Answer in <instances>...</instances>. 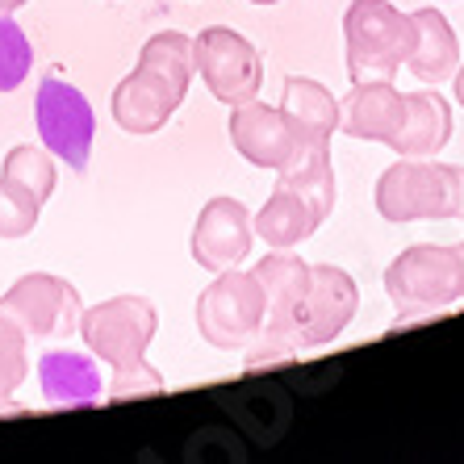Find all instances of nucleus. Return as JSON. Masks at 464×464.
Returning <instances> with one entry per match:
<instances>
[{"mask_svg": "<svg viewBox=\"0 0 464 464\" xmlns=\"http://www.w3.org/2000/svg\"><path fill=\"white\" fill-rule=\"evenodd\" d=\"M193 38L180 30H163L147 38L139 63L113 88V121L126 134H160L184 105V92L193 84Z\"/></svg>", "mask_w": 464, "mask_h": 464, "instance_id": "nucleus-1", "label": "nucleus"}, {"mask_svg": "<svg viewBox=\"0 0 464 464\" xmlns=\"http://www.w3.org/2000/svg\"><path fill=\"white\" fill-rule=\"evenodd\" d=\"M251 272L264 289V326L247 343V368L285 364L302 352L297 331H302L305 293H310V264L297 259L293 251H272Z\"/></svg>", "mask_w": 464, "mask_h": 464, "instance_id": "nucleus-2", "label": "nucleus"}, {"mask_svg": "<svg viewBox=\"0 0 464 464\" xmlns=\"http://www.w3.org/2000/svg\"><path fill=\"white\" fill-rule=\"evenodd\" d=\"M385 293L398 310V326L435 318L448 305L464 302L460 251L440 243H414L385 268Z\"/></svg>", "mask_w": 464, "mask_h": 464, "instance_id": "nucleus-3", "label": "nucleus"}, {"mask_svg": "<svg viewBox=\"0 0 464 464\" xmlns=\"http://www.w3.org/2000/svg\"><path fill=\"white\" fill-rule=\"evenodd\" d=\"M377 214L385 222H435L464 214V168L435 160H398L377 180Z\"/></svg>", "mask_w": 464, "mask_h": 464, "instance_id": "nucleus-4", "label": "nucleus"}, {"mask_svg": "<svg viewBox=\"0 0 464 464\" xmlns=\"http://www.w3.org/2000/svg\"><path fill=\"white\" fill-rule=\"evenodd\" d=\"M343 43L352 84L393 80L414 51V17L389 0H352L343 13Z\"/></svg>", "mask_w": 464, "mask_h": 464, "instance_id": "nucleus-5", "label": "nucleus"}, {"mask_svg": "<svg viewBox=\"0 0 464 464\" xmlns=\"http://www.w3.org/2000/svg\"><path fill=\"white\" fill-rule=\"evenodd\" d=\"M155 326H160L155 305L147 297H134V293L109 297V302L80 314V335H84L88 352L105 360L113 368V377L139 372L147 364V347L155 339Z\"/></svg>", "mask_w": 464, "mask_h": 464, "instance_id": "nucleus-6", "label": "nucleus"}, {"mask_svg": "<svg viewBox=\"0 0 464 464\" xmlns=\"http://www.w3.org/2000/svg\"><path fill=\"white\" fill-rule=\"evenodd\" d=\"M259 326H264V289L256 272H218V281L197 297V331L218 352L247 347L259 335Z\"/></svg>", "mask_w": 464, "mask_h": 464, "instance_id": "nucleus-7", "label": "nucleus"}, {"mask_svg": "<svg viewBox=\"0 0 464 464\" xmlns=\"http://www.w3.org/2000/svg\"><path fill=\"white\" fill-rule=\"evenodd\" d=\"M34 121H38V139L46 151L63 160L72 172H84L92 160V142H97V113L84 92L59 76H46L34 97Z\"/></svg>", "mask_w": 464, "mask_h": 464, "instance_id": "nucleus-8", "label": "nucleus"}, {"mask_svg": "<svg viewBox=\"0 0 464 464\" xmlns=\"http://www.w3.org/2000/svg\"><path fill=\"white\" fill-rule=\"evenodd\" d=\"M193 63L222 105H247L264 84V59L259 51L230 25H206L193 38Z\"/></svg>", "mask_w": 464, "mask_h": 464, "instance_id": "nucleus-9", "label": "nucleus"}, {"mask_svg": "<svg viewBox=\"0 0 464 464\" xmlns=\"http://www.w3.org/2000/svg\"><path fill=\"white\" fill-rule=\"evenodd\" d=\"M0 314L13 318L25 335L34 339H51V335H72L80 331V289L63 276H51V272H30L13 285L5 297H0Z\"/></svg>", "mask_w": 464, "mask_h": 464, "instance_id": "nucleus-10", "label": "nucleus"}, {"mask_svg": "<svg viewBox=\"0 0 464 464\" xmlns=\"http://www.w3.org/2000/svg\"><path fill=\"white\" fill-rule=\"evenodd\" d=\"M230 142L247 163L268 168V172H281L305 147H318V142H305L297 134V126L285 118L281 105H264L259 97L230 109Z\"/></svg>", "mask_w": 464, "mask_h": 464, "instance_id": "nucleus-11", "label": "nucleus"}, {"mask_svg": "<svg viewBox=\"0 0 464 464\" xmlns=\"http://www.w3.org/2000/svg\"><path fill=\"white\" fill-rule=\"evenodd\" d=\"M356 310H360L356 281L343 268H335V264H310V293H305L302 331H297L302 352L335 343L347 326H352Z\"/></svg>", "mask_w": 464, "mask_h": 464, "instance_id": "nucleus-12", "label": "nucleus"}, {"mask_svg": "<svg viewBox=\"0 0 464 464\" xmlns=\"http://www.w3.org/2000/svg\"><path fill=\"white\" fill-rule=\"evenodd\" d=\"M251 238H256V222L251 209L238 197H214L201 206L193 227V259L209 272L238 268L251 256Z\"/></svg>", "mask_w": 464, "mask_h": 464, "instance_id": "nucleus-13", "label": "nucleus"}, {"mask_svg": "<svg viewBox=\"0 0 464 464\" xmlns=\"http://www.w3.org/2000/svg\"><path fill=\"white\" fill-rule=\"evenodd\" d=\"M406 118V92L393 88V80H364L352 84L343 101H339V130L347 139L360 142H393Z\"/></svg>", "mask_w": 464, "mask_h": 464, "instance_id": "nucleus-14", "label": "nucleus"}, {"mask_svg": "<svg viewBox=\"0 0 464 464\" xmlns=\"http://www.w3.org/2000/svg\"><path fill=\"white\" fill-rule=\"evenodd\" d=\"M452 139V105L443 92H406V118L393 134L398 160H431Z\"/></svg>", "mask_w": 464, "mask_h": 464, "instance_id": "nucleus-15", "label": "nucleus"}, {"mask_svg": "<svg viewBox=\"0 0 464 464\" xmlns=\"http://www.w3.org/2000/svg\"><path fill=\"white\" fill-rule=\"evenodd\" d=\"M38 385L51 406H97L101 401V368L84 352L54 347L38 360Z\"/></svg>", "mask_w": 464, "mask_h": 464, "instance_id": "nucleus-16", "label": "nucleus"}, {"mask_svg": "<svg viewBox=\"0 0 464 464\" xmlns=\"http://www.w3.org/2000/svg\"><path fill=\"white\" fill-rule=\"evenodd\" d=\"M414 51L406 59L414 76L422 84H443V80L456 76L460 67V43H456V30L448 25L440 9H414Z\"/></svg>", "mask_w": 464, "mask_h": 464, "instance_id": "nucleus-17", "label": "nucleus"}, {"mask_svg": "<svg viewBox=\"0 0 464 464\" xmlns=\"http://www.w3.org/2000/svg\"><path fill=\"white\" fill-rule=\"evenodd\" d=\"M285 118L297 126L305 142H331L339 130V101L310 76H289L281 92Z\"/></svg>", "mask_w": 464, "mask_h": 464, "instance_id": "nucleus-18", "label": "nucleus"}, {"mask_svg": "<svg viewBox=\"0 0 464 464\" xmlns=\"http://www.w3.org/2000/svg\"><path fill=\"white\" fill-rule=\"evenodd\" d=\"M251 222H256V235L264 238L272 251L302 247L305 238L323 227V222H318V214H314V209L305 206L293 188H285V184H276V193L264 201V209H259Z\"/></svg>", "mask_w": 464, "mask_h": 464, "instance_id": "nucleus-19", "label": "nucleus"}, {"mask_svg": "<svg viewBox=\"0 0 464 464\" xmlns=\"http://www.w3.org/2000/svg\"><path fill=\"white\" fill-rule=\"evenodd\" d=\"M276 184L293 188L302 197L305 206L318 214V222L331 218L335 209V197H339V180H335V163H331V142H318V147H305L289 168L276 172Z\"/></svg>", "mask_w": 464, "mask_h": 464, "instance_id": "nucleus-20", "label": "nucleus"}, {"mask_svg": "<svg viewBox=\"0 0 464 464\" xmlns=\"http://www.w3.org/2000/svg\"><path fill=\"white\" fill-rule=\"evenodd\" d=\"M0 176L13 184H22L30 197H38L46 206V197L54 193V155L46 151V147H30V142H22V147H13L9 155H5V168H0Z\"/></svg>", "mask_w": 464, "mask_h": 464, "instance_id": "nucleus-21", "label": "nucleus"}, {"mask_svg": "<svg viewBox=\"0 0 464 464\" xmlns=\"http://www.w3.org/2000/svg\"><path fill=\"white\" fill-rule=\"evenodd\" d=\"M34 67V46L25 30L13 22L9 13H0V92H17Z\"/></svg>", "mask_w": 464, "mask_h": 464, "instance_id": "nucleus-22", "label": "nucleus"}, {"mask_svg": "<svg viewBox=\"0 0 464 464\" xmlns=\"http://www.w3.org/2000/svg\"><path fill=\"white\" fill-rule=\"evenodd\" d=\"M25 377H30V335L0 314V401L13 398Z\"/></svg>", "mask_w": 464, "mask_h": 464, "instance_id": "nucleus-23", "label": "nucleus"}, {"mask_svg": "<svg viewBox=\"0 0 464 464\" xmlns=\"http://www.w3.org/2000/svg\"><path fill=\"white\" fill-rule=\"evenodd\" d=\"M38 214H43V201L0 176V238H25L38 227Z\"/></svg>", "mask_w": 464, "mask_h": 464, "instance_id": "nucleus-24", "label": "nucleus"}, {"mask_svg": "<svg viewBox=\"0 0 464 464\" xmlns=\"http://www.w3.org/2000/svg\"><path fill=\"white\" fill-rule=\"evenodd\" d=\"M163 389V372L151 364H142L139 372H126V377H113L109 381V398L113 401H130V398H151Z\"/></svg>", "mask_w": 464, "mask_h": 464, "instance_id": "nucleus-25", "label": "nucleus"}, {"mask_svg": "<svg viewBox=\"0 0 464 464\" xmlns=\"http://www.w3.org/2000/svg\"><path fill=\"white\" fill-rule=\"evenodd\" d=\"M452 92H456V105L464 109V63L456 67V76H452Z\"/></svg>", "mask_w": 464, "mask_h": 464, "instance_id": "nucleus-26", "label": "nucleus"}, {"mask_svg": "<svg viewBox=\"0 0 464 464\" xmlns=\"http://www.w3.org/2000/svg\"><path fill=\"white\" fill-rule=\"evenodd\" d=\"M22 5H30V0H0V13H17Z\"/></svg>", "mask_w": 464, "mask_h": 464, "instance_id": "nucleus-27", "label": "nucleus"}, {"mask_svg": "<svg viewBox=\"0 0 464 464\" xmlns=\"http://www.w3.org/2000/svg\"><path fill=\"white\" fill-rule=\"evenodd\" d=\"M247 5H281V0H247Z\"/></svg>", "mask_w": 464, "mask_h": 464, "instance_id": "nucleus-28", "label": "nucleus"}, {"mask_svg": "<svg viewBox=\"0 0 464 464\" xmlns=\"http://www.w3.org/2000/svg\"><path fill=\"white\" fill-rule=\"evenodd\" d=\"M456 251H460V268H464V243H456Z\"/></svg>", "mask_w": 464, "mask_h": 464, "instance_id": "nucleus-29", "label": "nucleus"}]
</instances>
